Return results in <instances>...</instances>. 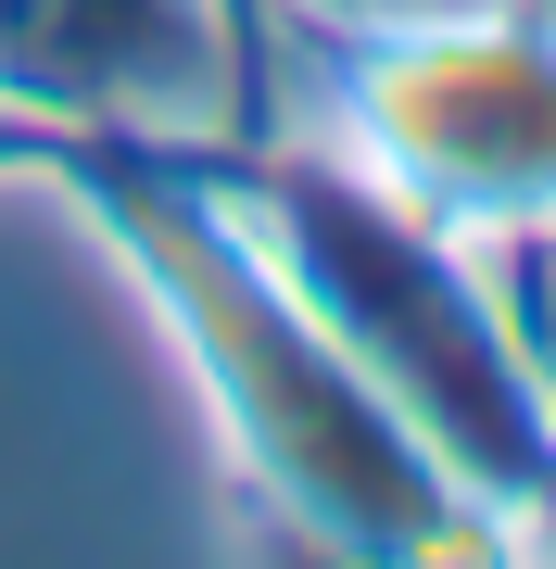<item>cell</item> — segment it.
Masks as SVG:
<instances>
[]
</instances>
